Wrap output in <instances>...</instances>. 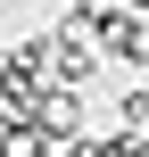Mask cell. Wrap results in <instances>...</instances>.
Returning a JSON list of instances; mask_svg holds the SVG:
<instances>
[{
  "label": "cell",
  "instance_id": "obj_5",
  "mask_svg": "<svg viewBox=\"0 0 149 157\" xmlns=\"http://www.w3.org/2000/svg\"><path fill=\"white\" fill-rule=\"evenodd\" d=\"M50 149H58V141L33 124V108H25V116L8 108V124H0V157H50Z\"/></svg>",
  "mask_w": 149,
  "mask_h": 157
},
{
  "label": "cell",
  "instance_id": "obj_8",
  "mask_svg": "<svg viewBox=\"0 0 149 157\" xmlns=\"http://www.w3.org/2000/svg\"><path fill=\"white\" fill-rule=\"evenodd\" d=\"M0 41H8V33H0Z\"/></svg>",
  "mask_w": 149,
  "mask_h": 157
},
{
  "label": "cell",
  "instance_id": "obj_3",
  "mask_svg": "<svg viewBox=\"0 0 149 157\" xmlns=\"http://www.w3.org/2000/svg\"><path fill=\"white\" fill-rule=\"evenodd\" d=\"M33 124H41V132H50L58 149H66V141H83V132H91V108H83V91H66V83H50V91L33 99Z\"/></svg>",
  "mask_w": 149,
  "mask_h": 157
},
{
  "label": "cell",
  "instance_id": "obj_2",
  "mask_svg": "<svg viewBox=\"0 0 149 157\" xmlns=\"http://www.w3.org/2000/svg\"><path fill=\"white\" fill-rule=\"evenodd\" d=\"M91 75H100V41L91 33H50V83H66V91H91Z\"/></svg>",
  "mask_w": 149,
  "mask_h": 157
},
{
  "label": "cell",
  "instance_id": "obj_6",
  "mask_svg": "<svg viewBox=\"0 0 149 157\" xmlns=\"http://www.w3.org/2000/svg\"><path fill=\"white\" fill-rule=\"evenodd\" d=\"M116 132H149V83H133L116 99Z\"/></svg>",
  "mask_w": 149,
  "mask_h": 157
},
{
  "label": "cell",
  "instance_id": "obj_4",
  "mask_svg": "<svg viewBox=\"0 0 149 157\" xmlns=\"http://www.w3.org/2000/svg\"><path fill=\"white\" fill-rule=\"evenodd\" d=\"M100 41H108V58H124V66H149V8H116V25H108Z\"/></svg>",
  "mask_w": 149,
  "mask_h": 157
},
{
  "label": "cell",
  "instance_id": "obj_1",
  "mask_svg": "<svg viewBox=\"0 0 149 157\" xmlns=\"http://www.w3.org/2000/svg\"><path fill=\"white\" fill-rule=\"evenodd\" d=\"M41 91H50V33H17V41H0V99L25 116Z\"/></svg>",
  "mask_w": 149,
  "mask_h": 157
},
{
  "label": "cell",
  "instance_id": "obj_7",
  "mask_svg": "<svg viewBox=\"0 0 149 157\" xmlns=\"http://www.w3.org/2000/svg\"><path fill=\"white\" fill-rule=\"evenodd\" d=\"M66 157H124V132H83V141H66Z\"/></svg>",
  "mask_w": 149,
  "mask_h": 157
}]
</instances>
